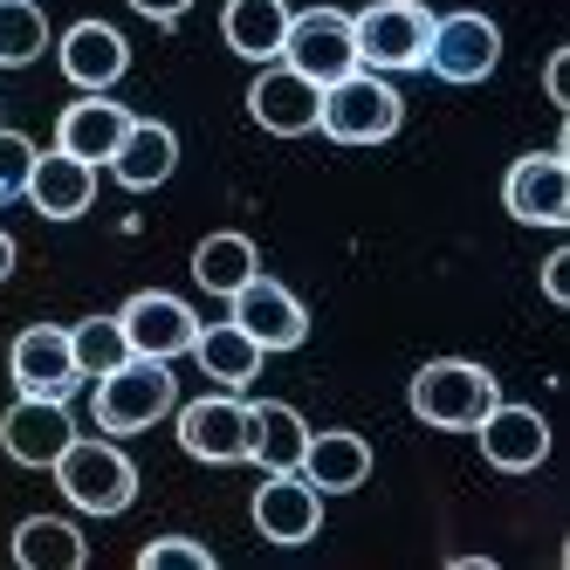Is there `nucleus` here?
<instances>
[{"mask_svg": "<svg viewBox=\"0 0 570 570\" xmlns=\"http://www.w3.org/2000/svg\"><path fill=\"white\" fill-rule=\"evenodd\" d=\"M49 474L62 488V502L83 509V515H125L138 502V468H131V454L110 433L104 440H69Z\"/></svg>", "mask_w": 570, "mask_h": 570, "instance_id": "obj_1", "label": "nucleus"}, {"mask_svg": "<svg viewBox=\"0 0 570 570\" xmlns=\"http://www.w3.org/2000/svg\"><path fill=\"white\" fill-rule=\"evenodd\" d=\"M173 405H179V385H173V364H166V357H125V364H117V372H104L97 392H90V413H97V426H104L110 440L158 426Z\"/></svg>", "mask_w": 570, "mask_h": 570, "instance_id": "obj_2", "label": "nucleus"}, {"mask_svg": "<svg viewBox=\"0 0 570 570\" xmlns=\"http://www.w3.org/2000/svg\"><path fill=\"white\" fill-rule=\"evenodd\" d=\"M399 125H405V104H399V90L379 69H351V76H337V83H323V104H316V131L323 138L385 145Z\"/></svg>", "mask_w": 570, "mask_h": 570, "instance_id": "obj_3", "label": "nucleus"}, {"mask_svg": "<svg viewBox=\"0 0 570 570\" xmlns=\"http://www.w3.org/2000/svg\"><path fill=\"white\" fill-rule=\"evenodd\" d=\"M426 35H433V8H426V0H372L364 14H351L357 69H379V76L426 69Z\"/></svg>", "mask_w": 570, "mask_h": 570, "instance_id": "obj_4", "label": "nucleus"}, {"mask_svg": "<svg viewBox=\"0 0 570 570\" xmlns=\"http://www.w3.org/2000/svg\"><path fill=\"white\" fill-rule=\"evenodd\" d=\"M405 399H413V420H426L440 433H474V420L502 399V385L468 357H433L413 372V392Z\"/></svg>", "mask_w": 570, "mask_h": 570, "instance_id": "obj_5", "label": "nucleus"}, {"mask_svg": "<svg viewBox=\"0 0 570 570\" xmlns=\"http://www.w3.org/2000/svg\"><path fill=\"white\" fill-rule=\"evenodd\" d=\"M179 446L207 468H240L255 446V405H240L234 392H207L179 405Z\"/></svg>", "mask_w": 570, "mask_h": 570, "instance_id": "obj_6", "label": "nucleus"}, {"mask_svg": "<svg viewBox=\"0 0 570 570\" xmlns=\"http://www.w3.org/2000/svg\"><path fill=\"white\" fill-rule=\"evenodd\" d=\"M502 62V28L461 8V14H433V35H426V69L440 83H488Z\"/></svg>", "mask_w": 570, "mask_h": 570, "instance_id": "obj_7", "label": "nucleus"}, {"mask_svg": "<svg viewBox=\"0 0 570 570\" xmlns=\"http://www.w3.org/2000/svg\"><path fill=\"white\" fill-rule=\"evenodd\" d=\"M296 76H309V83H337V76L357 69V42H351V14L344 8H303L289 14V35H282V56Z\"/></svg>", "mask_w": 570, "mask_h": 570, "instance_id": "obj_8", "label": "nucleus"}, {"mask_svg": "<svg viewBox=\"0 0 570 570\" xmlns=\"http://www.w3.org/2000/svg\"><path fill=\"white\" fill-rule=\"evenodd\" d=\"M474 440H481V461L495 474H537L550 461V420L537 405H509L495 399L488 413L474 420Z\"/></svg>", "mask_w": 570, "mask_h": 570, "instance_id": "obj_9", "label": "nucleus"}, {"mask_svg": "<svg viewBox=\"0 0 570 570\" xmlns=\"http://www.w3.org/2000/svg\"><path fill=\"white\" fill-rule=\"evenodd\" d=\"M502 207L522 227H570V151H529L502 179Z\"/></svg>", "mask_w": 570, "mask_h": 570, "instance_id": "obj_10", "label": "nucleus"}, {"mask_svg": "<svg viewBox=\"0 0 570 570\" xmlns=\"http://www.w3.org/2000/svg\"><path fill=\"white\" fill-rule=\"evenodd\" d=\"M117 323H125V344H131V357H186L193 351V337H199V316H193V303L186 296H173V289H138L125 309H117Z\"/></svg>", "mask_w": 570, "mask_h": 570, "instance_id": "obj_11", "label": "nucleus"}, {"mask_svg": "<svg viewBox=\"0 0 570 570\" xmlns=\"http://www.w3.org/2000/svg\"><path fill=\"white\" fill-rule=\"evenodd\" d=\"M227 316H234L262 351H296V344L309 337V309H303V296L282 289V282H268V275H248V282H240V289L227 296Z\"/></svg>", "mask_w": 570, "mask_h": 570, "instance_id": "obj_12", "label": "nucleus"}, {"mask_svg": "<svg viewBox=\"0 0 570 570\" xmlns=\"http://www.w3.org/2000/svg\"><path fill=\"white\" fill-rule=\"evenodd\" d=\"M76 440V420H69V399H35L21 392L8 413H0V446H8L14 468H56V454Z\"/></svg>", "mask_w": 570, "mask_h": 570, "instance_id": "obj_13", "label": "nucleus"}, {"mask_svg": "<svg viewBox=\"0 0 570 570\" xmlns=\"http://www.w3.org/2000/svg\"><path fill=\"white\" fill-rule=\"evenodd\" d=\"M8 372H14V392H35V399H69L83 385L62 323H28L14 337V351H8Z\"/></svg>", "mask_w": 570, "mask_h": 570, "instance_id": "obj_14", "label": "nucleus"}, {"mask_svg": "<svg viewBox=\"0 0 570 570\" xmlns=\"http://www.w3.org/2000/svg\"><path fill=\"white\" fill-rule=\"evenodd\" d=\"M316 104H323V83L296 76L289 62H268L255 83H248V117H255L268 138H303V131H316Z\"/></svg>", "mask_w": 570, "mask_h": 570, "instance_id": "obj_15", "label": "nucleus"}, {"mask_svg": "<svg viewBox=\"0 0 570 570\" xmlns=\"http://www.w3.org/2000/svg\"><path fill=\"white\" fill-rule=\"evenodd\" d=\"M255 529H262L268 543L296 550V543H309L316 529H323V495H316L296 468H282V474H268L255 488Z\"/></svg>", "mask_w": 570, "mask_h": 570, "instance_id": "obj_16", "label": "nucleus"}, {"mask_svg": "<svg viewBox=\"0 0 570 570\" xmlns=\"http://www.w3.org/2000/svg\"><path fill=\"white\" fill-rule=\"evenodd\" d=\"M125 131H131V110L110 104L104 90H83V97L56 117V151L83 158V166H110V151L125 145Z\"/></svg>", "mask_w": 570, "mask_h": 570, "instance_id": "obj_17", "label": "nucleus"}, {"mask_svg": "<svg viewBox=\"0 0 570 570\" xmlns=\"http://www.w3.org/2000/svg\"><path fill=\"white\" fill-rule=\"evenodd\" d=\"M21 199L42 220H83L97 207V166H83V158H69V151H35V173H28Z\"/></svg>", "mask_w": 570, "mask_h": 570, "instance_id": "obj_18", "label": "nucleus"}, {"mask_svg": "<svg viewBox=\"0 0 570 570\" xmlns=\"http://www.w3.org/2000/svg\"><path fill=\"white\" fill-rule=\"evenodd\" d=\"M296 474L316 488V495H351V488L372 481V440H364V433H344V426L309 433Z\"/></svg>", "mask_w": 570, "mask_h": 570, "instance_id": "obj_19", "label": "nucleus"}, {"mask_svg": "<svg viewBox=\"0 0 570 570\" xmlns=\"http://www.w3.org/2000/svg\"><path fill=\"white\" fill-rule=\"evenodd\" d=\"M56 56H62V76H69L76 90H110L117 76L131 69V42H125L110 21H76V28L62 35Z\"/></svg>", "mask_w": 570, "mask_h": 570, "instance_id": "obj_20", "label": "nucleus"}, {"mask_svg": "<svg viewBox=\"0 0 570 570\" xmlns=\"http://www.w3.org/2000/svg\"><path fill=\"white\" fill-rule=\"evenodd\" d=\"M173 166H179V138H173V125H158V117H131L125 145L110 151L117 186H125V193H151V186L173 179Z\"/></svg>", "mask_w": 570, "mask_h": 570, "instance_id": "obj_21", "label": "nucleus"}, {"mask_svg": "<svg viewBox=\"0 0 570 570\" xmlns=\"http://www.w3.org/2000/svg\"><path fill=\"white\" fill-rule=\"evenodd\" d=\"M289 0H227L220 8V35L240 62H275L282 56V35H289Z\"/></svg>", "mask_w": 570, "mask_h": 570, "instance_id": "obj_22", "label": "nucleus"}, {"mask_svg": "<svg viewBox=\"0 0 570 570\" xmlns=\"http://www.w3.org/2000/svg\"><path fill=\"white\" fill-rule=\"evenodd\" d=\"M193 357H199V372H207L220 392H240V385H255V372H262V357H268V351L227 316V323H199Z\"/></svg>", "mask_w": 570, "mask_h": 570, "instance_id": "obj_23", "label": "nucleus"}, {"mask_svg": "<svg viewBox=\"0 0 570 570\" xmlns=\"http://www.w3.org/2000/svg\"><path fill=\"white\" fill-rule=\"evenodd\" d=\"M14 563L21 570H83L90 543H83V529L62 522V515H28L14 529Z\"/></svg>", "mask_w": 570, "mask_h": 570, "instance_id": "obj_24", "label": "nucleus"}, {"mask_svg": "<svg viewBox=\"0 0 570 570\" xmlns=\"http://www.w3.org/2000/svg\"><path fill=\"white\" fill-rule=\"evenodd\" d=\"M248 275H262V255H255V240L248 234H234V227H220V234H207L193 248V282L207 296H234Z\"/></svg>", "mask_w": 570, "mask_h": 570, "instance_id": "obj_25", "label": "nucleus"}, {"mask_svg": "<svg viewBox=\"0 0 570 570\" xmlns=\"http://www.w3.org/2000/svg\"><path fill=\"white\" fill-rule=\"evenodd\" d=\"M303 446H309V420L296 413V405H282V399H262L255 405V446H248V461L262 474H282V468L303 461Z\"/></svg>", "mask_w": 570, "mask_h": 570, "instance_id": "obj_26", "label": "nucleus"}, {"mask_svg": "<svg viewBox=\"0 0 570 570\" xmlns=\"http://www.w3.org/2000/svg\"><path fill=\"white\" fill-rule=\"evenodd\" d=\"M49 49V14L35 0H0V69H28Z\"/></svg>", "mask_w": 570, "mask_h": 570, "instance_id": "obj_27", "label": "nucleus"}, {"mask_svg": "<svg viewBox=\"0 0 570 570\" xmlns=\"http://www.w3.org/2000/svg\"><path fill=\"white\" fill-rule=\"evenodd\" d=\"M69 351H76V372H83V379H104V372H117V364L131 357L125 323H117V316H83L69 331Z\"/></svg>", "mask_w": 570, "mask_h": 570, "instance_id": "obj_28", "label": "nucleus"}, {"mask_svg": "<svg viewBox=\"0 0 570 570\" xmlns=\"http://www.w3.org/2000/svg\"><path fill=\"white\" fill-rule=\"evenodd\" d=\"M138 570H214V550L193 537H158L138 550Z\"/></svg>", "mask_w": 570, "mask_h": 570, "instance_id": "obj_29", "label": "nucleus"}, {"mask_svg": "<svg viewBox=\"0 0 570 570\" xmlns=\"http://www.w3.org/2000/svg\"><path fill=\"white\" fill-rule=\"evenodd\" d=\"M28 173H35V145H28L21 131H8V125H0V207L28 193Z\"/></svg>", "mask_w": 570, "mask_h": 570, "instance_id": "obj_30", "label": "nucleus"}, {"mask_svg": "<svg viewBox=\"0 0 570 570\" xmlns=\"http://www.w3.org/2000/svg\"><path fill=\"white\" fill-rule=\"evenodd\" d=\"M543 90H550L557 110H570V49H557V56L543 62Z\"/></svg>", "mask_w": 570, "mask_h": 570, "instance_id": "obj_31", "label": "nucleus"}, {"mask_svg": "<svg viewBox=\"0 0 570 570\" xmlns=\"http://www.w3.org/2000/svg\"><path fill=\"white\" fill-rule=\"evenodd\" d=\"M543 296H550L557 309L570 303V248H557V255L543 262Z\"/></svg>", "mask_w": 570, "mask_h": 570, "instance_id": "obj_32", "label": "nucleus"}, {"mask_svg": "<svg viewBox=\"0 0 570 570\" xmlns=\"http://www.w3.org/2000/svg\"><path fill=\"white\" fill-rule=\"evenodd\" d=\"M131 8H138L145 21H158V28H173V21H179V14L193 8V0H131Z\"/></svg>", "mask_w": 570, "mask_h": 570, "instance_id": "obj_33", "label": "nucleus"}, {"mask_svg": "<svg viewBox=\"0 0 570 570\" xmlns=\"http://www.w3.org/2000/svg\"><path fill=\"white\" fill-rule=\"evenodd\" d=\"M8 275H14V234L0 227V282H8Z\"/></svg>", "mask_w": 570, "mask_h": 570, "instance_id": "obj_34", "label": "nucleus"}]
</instances>
